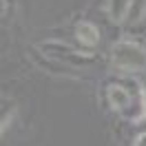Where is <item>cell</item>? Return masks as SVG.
<instances>
[{"instance_id": "cell-1", "label": "cell", "mask_w": 146, "mask_h": 146, "mask_svg": "<svg viewBox=\"0 0 146 146\" xmlns=\"http://www.w3.org/2000/svg\"><path fill=\"white\" fill-rule=\"evenodd\" d=\"M106 102L111 111L126 119H139L144 115V104H142V82L135 75L128 78H115L106 84Z\"/></svg>"}, {"instance_id": "cell-10", "label": "cell", "mask_w": 146, "mask_h": 146, "mask_svg": "<svg viewBox=\"0 0 146 146\" xmlns=\"http://www.w3.org/2000/svg\"><path fill=\"white\" fill-rule=\"evenodd\" d=\"M135 146H146V131H144V133H142V135H139V137H137Z\"/></svg>"}, {"instance_id": "cell-2", "label": "cell", "mask_w": 146, "mask_h": 146, "mask_svg": "<svg viewBox=\"0 0 146 146\" xmlns=\"http://www.w3.org/2000/svg\"><path fill=\"white\" fill-rule=\"evenodd\" d=\"M36 51L44 60H51L58 64V71H71V69H82L93 66L98 62V55L91 53L84 46H73L64 40H42L36 44Z\"/></svg>"}, {"instance_id": "cell-6", "label": "cell", "mask_w": 146, "mask_h": 146, "mask_svg": "<svg viewBox=\"0 0 146 146\" xmlns=\"http://www.w3.org/2000/svg\"><path fill=\"white\" fill-rule=\"evenodd\" d=\"M18 115V104L16 102H11L9 98H5L2 100V135L9 131L11 126V119Z\"/></svg>"}, {"instance_id": "cell-7", "label": "cell", "mask_w": 146, "mask_h": 146, "mask_svg": "<svg viewBox=\"0 0 146 146\" xmlns=\"http://www.w3.org/2000/svg\"><path fill=\"white\" fill-rule=\"evenodd\" d=\"M146 16V0H133V5H131V16H128V22L131 25H135L139 20Z\"/></svg>"}, {"instance_id": "cell-3", "label": "cell", "mask_w": 146, "mask_h": 146, "mask_svg": "<svg viewBox=\"0 0 146 146\" xmlns=\"http://www.w3.org/2000/svg\"><path fill=\"white\" fill-rule=\"evenodd\" d=\"M111 64L126 75L146 73V49L133 40H119L111 46Z\"/></svg>"}, {"instance_id": "cell-9", "label": "cell", "mask_w": 146, "mask_h": 146, "mask_svg": "<svg viewBox=\"0 0 146 146\" xmlns=\"http://www.w3.org/2000/svg\"><path fill=\"white\" fill-rule=\"evenodd\" d=\"M9 9H11V0H2V18H9Z\"/></svg>"}, {"instance_id": "cell-8", "label": "cell", "mask_w": 146, "mask_h": 146, "mask_svg": "<svg viewBox=\"0 0 146 146\" xmlns=\"http://www.w3.org/2000/svg\"><path fill=\"white\" fill-rule=\"evenodd\" d=\"M139 82H142V104H144V115H146V73L139 78Z\"/></svg>"}, {"instance_id": "cell-5", "label": "cell", "mask_w": 146, "mask_h": 146, "mask_svg": "<svg viewBox=\"0 0 146 146\" xmlns=\"http://www.w3.org/2000/svg\"><path fill=\"white\" fill-rule=\"evenodd\" d=\"M131 5L133 0H106L104 13L109 16L113 25H124L128 22V16H131Z\"/></svg>"}, {"instance_id": "cell-4", "label": "cell", "mask_w": 146, "mask_h": 146, "mask_svg": "<svg viewBox=\"0 0 146 146\" xmlns=\"http://www.w3.org/2000/svg\"><path fill=\"white\" fill-rule=\"evenodd\" d=\"M73 36H75L78 44L89 49V51H93L102 40V33H100V29H98V25L91 22V20H80L75 25V29H73Z\"/></svg>"}]
</instances>
